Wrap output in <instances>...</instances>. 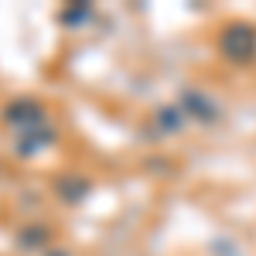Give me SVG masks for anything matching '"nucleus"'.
Wrapping results in <instances>:
<instances>
[{
  "label": "nucleus",
  "instance_id": "obj_1",
  "mask_svg": "<svg viewBox=\"0 0 256 256\" xmlns=\"http://www.w3.org/2000/svg\"><path fill=\"white\" fill-rule=\"evenodd\" d=\"M218 55L232 65H246L256 58V24L250 20H232L218 34Z\"/></svg>",
  "mask_w": 256,
  "mask_h": 256
},
{
  "label": "nucleus",
  "instance_id": "obj_2",
  "mask_svg": "<svg viewBox=\"0 0 256 256\" xmlns=\"http://www.w3.org/2000/svg\"><path fill=\"white\" fill-rule=\"evenodd\" d=\"M4 123L7 126H18L20 134L38 130V126H44V106H41L38 99H14L4 110Z\"/></svg>",
  "mask_w": 256,
  "mask_h": 256
},
{
  "label": "nucleus",
  "instance_id": "obj_3",
  "mask_svg": "<svg viewBox=\"0 0 256 256\" xmlns=\"http://www.w3.org/2000/svg\"><path fill=\"white\" fill-rule=\"evenodd\" d=\"M181 106L188 110V116L202 120V123H216V120L222 116L218 102H216V99H208L202 89H184V92H181Z\"/></svg>",
  "mask_w": 256,
  "mask_h": 256
},
{
  "label": "nucleus",
  "instance_id": "obj_4",
  "mask_svg": "<svg viewBox=\"0 0 256 256\" xmlns=\"http://www.w3.org/2000/svg\"><path fill=\"white\" fill-rule=\"evenodd\" d=\"M52 144H55V130L44 123V126H38V130L20 134V140L14 144V150H18V158H34V154H41V150H48Z\"/></svg>",
  "mask_w": 256,
  "mask_h": 256
},
{
  "label": "nucleus",
  "instance_id": "obj_5",
  "mask_svg": "<svg viewBox=\"0 0 256 256\" xmlns=\"http://www.w3.org/2000/svg\"><path fill=\"white\" fill-rule=\"evenodd\" d=\"M89 188H92V184H89L86 178H79V174H62L58 181H55V192H58V195L65 198L68 205L82 202V198L89 195Z\"/></svg>",
  "mask_w": 256,
  "mask_h": 256
},
{
  "label": "nucleus",
  "instance_id": "obj_6",
  "mask_svg": "<svg viewBox=\"0 0 256 256\" xmlns=\"http://www.w3.org/2000/svg\"><path fill=\"white\" fill-rule=\"evenodd\" d=\"M44 242H48V229L38 226V222L34 226H24L18 232V250H41Z\"/></svg>",
  "mask_w": 256,
  "mask_h": 256
}]
</instances>
